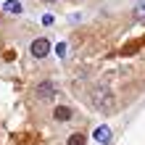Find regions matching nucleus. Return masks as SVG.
I'll use <instances>...</instances> for the list:
<instances>
[{
    "mask_svg": "<svg viewBox=\"0 0 145 145\" xmlns=\"http://www.w3.org/2000/svg\"><path fill=\"white\" fill-rule=\"evenodd\" d=\"M92 103L98 106V111L111 114V108H114V92L111 90H95L92 92Z\"/></svg>",
    "mask_w": 145,
    "mask_h": 145,
    "instance_id": "1",
    "label": "nucleus"
},
{
    "mask_svg": "<svg viewBox=\"0 0 145 145\" xmlns=\"http://www.w3.org/2000/svg\"><path fill=\"white\" fill-rule=\"evenodd\" d=\"M29 53L35 56V58H45V56L50 53V40H45V37H37V40L29 45Z\"/></svg>",
    "mask_w": 145,
    "mask_h": 145,
    "instance_id": "2",
    "label": "nucleus"
},
{
    "mask_svg": "<svg viewBox=\"0 0 145 145\" xmlns=\"http://www.w3.org/2000/svg\"><path fill=\"white\" fill-rule=\"evenodd\" d=\"M53 95H56V84L53 82H40L37 84V98L48 100V98H53Z\"/></svg>",
    "mask_w": 145,
    "mask_h": 145,
    "instance_id": "3",
    "label": "nucleus"
},
{
    "mask_svg": "<svg viewBox=\"0 0 145 145\" xmlns=\"http://www.w3.org/2000/svg\"><path fill=\"white\" fill-rule=\"evenodd\" d=\"M92 140L100 142V145H108V142H111V129H108L106 124H103V127H98V129L92 132Z\"/></svg>",
    "mask_w": 145,
    "mask_h": 145,
    "instance_id": "4",
    "label": "nucleus"
},
{
    "mask_svg": "<svg viewBox=\"0 0 145 145\" xmlns=\"http://www.w3.org/2000/svg\"><path fill=\"white\" fill-rule=\"evenodd\" d=\"M3 11H5V13L19 16V13L24 11V8H21V3H19V0H5V3H3Z\"/></svg>",
    "mask_w": 145,
    "mask_h": 145,
    "instance_id": "5",
    "label": "nucleus"
},
{
    "mask_svg": "<svg viewBox=\"0 0 145 145\" xmlns=\"http://www.w3.org/2000/svg\"><path fill=\"white\" fill-rule=\"evenodd\" d=\"M53 116L58 119V121H69V119H71V108H66V106H58V108L53 111Z\"/></svg>",
    "mask_w": 145,
    "mask_h": 145,
    "instance_id": "6",
    "label": "nucleus"
},
{
    "mask_svg": "<svg viewBox=\"0 0 145 145\" xmlns=\"http://www.w3.org/2000/svg\"><path fill=\"white\" fill-rule=\"evenodd\" d=\"M66 145H84V135H71Z\"/></svg>",
    "mask_w": 145,
    "mask_h": 145,
    "instance_id": "7",
    "label": "nucleus"
},
{
    "mask_svg": "<svg viewBox=\"0 0 145 145\" xmlns=\"http://www.w3.org/2000/svg\"><path fill=\"white\" fill-rule=\"evenodd\" d=\"M135 19H145V3H140L135 8Z\"/></svg>",
    "mask_w": 145,
    "mask_h": 145,
    "instance_id": "8",
    "label": "nucleus"
},
{
    "mask_svg": "<svg viewBox=\"0 0 145 145\" xmlns=\"http://www.w3.org/2000/svg\"><path fill=\"white\" fill-rule=\"evenodd\" d=\"M56 53L58 56H66V45H63V42H58V45H56Z\"/></svg>",
    "mask_w": 145,
    "mask_h": 145,
    "instance_id": "9",
    "label": "nucleus"
},
{
    "mask_svg": "<svg viewBox=\"0 0 145 145\" xmlns=\"http://www.w3.org/2000/svg\"><path fill=\"white\" fill-rule=\"evenodd\" d=\"M42 3H56V0H42Z\"/></svg>",
    "mask_w": 145,
    "mask_h": 145,
    "instance_id": "10",
    "label": "nucleus"
}]
</instances>
